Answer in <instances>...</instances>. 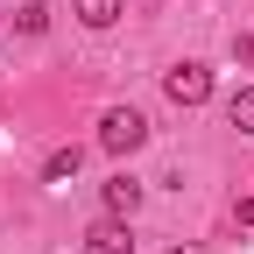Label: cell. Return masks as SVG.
<instances>
[{
	"label": "cell",
	"instance_id": "cell-1",
	"mask_svg": "<svg viewBox=\"0 0 254 254\" xmlns=\"http://www.w3.org/2000/svg\"><path fill=\"white\" fill-rule=\"evenodd\" d=\"M148 141V120L134 113V106H106V120H99V148L106 155H134Z\"/></svg>",
	"mask_w": 254,
	"mask_h": 254
},
{
	"label": "cell",
	"instance_id": "cell-2",
	"mask_svg": "<svg viewBox=\"0 0 254 254\" xmlns=\"http://www.w3.org/2000/svg\"><path fill=\"white\" fill-rule=\"evenodd\" d=\"M163 92H170V106H205L212 99V71H205V64H170Z\"/></svg>",
	"mask_w": 254,
	"mask_h": 254
},
{
	"label": "cell",
	"instance_id": "cell-3",
	"mask_svg": "<svg viewBox=\"0 0 254 254\" xmlns=\"http://www.w3.org/2000/svg\"><path fill=\"white\" fill-rule=\"evenodd\" d=\"M85 254H134V233H127V219H92L85 226Z\"/></svg>",
	"mask_w": 254,
	"mask_h": 254
},
{
	"label": "cell",
	"instance_id": "cell-4",
	"mask_svg": "<svg viewBox=\"0 0 254 254\" xmlns=\"http://www.w3.org/2000/svg\"><path fill=\"white\" fill-rule=\"evenodd\" d=\"M99 198H106V212H113V219H134V205H141V177H127V170H120V177H106V184H99Z\"/></svg>",
	"mask_w": 254,
	"mask_h": 254
},
{
	"label": "cell",
	"instance_id": "cell-5",
	"mask_svg": "<svg viewBox=\"0 0 254 254\" xmlns=\"http://www.w3.org/2000/svg\"><path fill=\"white\" fill-rule=\"evenodd\" d=\"M78 163H85V148H78V141H71V148H50V155H43V184H71Z\"/></svg>",
	"mask_w": 254,
	"mask_h": 254
},
{
	"label": "cell",
	"instance_id": "cell-6",
	"mask_svg": "<svg viewBox=\"0 0 254 254\" xmlns=\"http://www.w3.org/2000/svg\"><path fill=\"white\" fill-rule=\"evenodd\" d=\"M120 7H127V0H78V21H85V28H113Z\"/></svg>",
	"mask_w": 254,
	"mask_h": 254
},
{
	"label": "cell",
	"instance_id": "cell-7",
	"mask_svg": "<svg viewBox=\"0 0 254 254\" xmlns=\"http://www.w3.org/2000/svg\"><path fill=\"white\" fill-rule=\"evenodd\" d=\"M226 120L240 127V134H254V85H240L233 99H226Z\"/></svg>",
	"mask_w": 254,
	"mask_h": 254
},
{
	"label": "cell",
	"instance_id": "cell-8",
	"mask_svg": "<svg viewBox=\"0 0 254 254\" xmlns=\"http://www.w3.org/2000/svg\"><path fill=\"white\" fill-rule=\"evenodd\" d=\"M14 28H21V36H43V28H50V7H43V0H28V7L14 14Z\"/></svg>",
	"mask_w": 254,
	"mask_h": 254
},
{
	"label": "cell",
	"instance_id": "cell-9",
	"mask_svg": "<svg viewBox=\"0 0 254 254\" xmlns=\"http://www.w3.org/2000/svg\"><path fill=\"white\" fill-rule=\"evenodd\" d=\"M233 64H247V71H254V36H233Z\"/></svg>",
	"mask_w": 254,
	"mask_h": 254
},
{
	"label": "cell",
	"instance_id": "cell-10",
	"mask_svg": "<svg viewBox=\"0 0 254 254\" xmlns=\"http://www.w3.org/2000/svg\"><path fill=\"white\" fill-rule=\"evenodd\" d=\"M233 219H240V226H247V233H254V190H247V198H240V205H233Z\"/></svg>",
	"mask_w": 254,
	"mask_h": 254
},
{
	"label": "cell",
	"instance_id": "cell-11",
	"mask_svg": "<svg viewBox=\"0 0 254 254\" xmlns=\"http://www.w3.org/2000/svg\"><path fill=\"white\" fill-rule=\"evenodd\" d=\"M170 254H198V247H170Z\"/></svg>",
	"mask_w": 254,
	"mask_h": 254
}]
</instances>
